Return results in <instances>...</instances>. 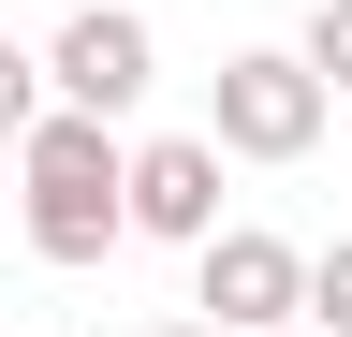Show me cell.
<instances>
[{
	"mask_svg": "<svg viewBox=\"0 0 352 337\" xmlns=\"http://www.w3.org/2000/svg\"><path fill=\"white\" fill-rule=\"evenodd\" d=\"M323 73H308L294 45H235V59H220L206 73V147L220 161H264V176H279V161H308V147H323Z\"/></svg>",
	"mask_w": 352,
	"mask_h": 337,
	"instance_id": "2",
	"label": "cell"
},
{
	"mask_svg": "<svg viewBox=\"0 0 352 337\" xmlns=\"http://www.w3.org/2000/svg\"><path fill=\"white\" fill-rule=\"evenodd\" d=\"M206 220H220V147H206V132H147V147H118V235L191 249Z\"/></svg>",
	"mask_w": 352,
	"mask_h": 337,
	"instance_id": "5",
	"label": "cell"
},
{
	"mask_svg": "<svg viewBox=\"0 0 352 337\" xmlns=\"http://www.w3.org/2000/svg\"><path fill=\"white\" fill-rule=\"evenodd\" d=\"M0 235H15V220H0Z\"/></svg>",
	"mask_w": 352,
	"mask_h": 337,
	"instance_id": "11",
	"label": "cell"
},
{
	"mask_svg": "<svg viewBox=\"0 0 352 337\" xmlns=\"http://www.w3.org/2000/svg\"><path fill=\"white\" fill-rule=\"evenodd\" d=\"M147 337H220V323H147Z\"/></svg>",
	"mask_w": 352,
	"mask_h": 337,
	"instance_id": "10",
	"label": "cell"
},
{
	"mask_svg": "<svg viewBox=\"0 0 352 337\" xmlns=\"http://www.w3.org/2000/svg\"><path fill=\"white\" fill-rule=\"evenodd\" d=\"M118 117H74V103H44L30 117V132L15 147H0V161H15V191H0V220H15V249H44V264H103V249H118Z\"/></svg>",
	"mask_w": 352,
	"mask_h": 337,
	"instance_id": "1",
	"label": "cell"
},
{
	"mask_svg": "<svg viewBox=\"0 0 352 337\" xmlns=\"http://www.w3.org/2000/svg\"><path fill=\"white\" fill-rule=\"evenodd\" d=\"M294 59L323 73V103H352V0H308V30H294Z\"/></svg>",
	"mask_w": 352,
	"mask_h": 337,
	"instance_id": "6",
	"label": "cell"
},
{
	"mask_svg": "<svg viewBox=\"0 0 352 337\" xmlns=\"http://www.w3.org/2000/svg\"><path fill=\"white\" fill-rule=\"evenodd\" d=\"M30 59H44V103H74V117H132L162 89V30L132 15V0H74Z\"/></svg>",
	"mask_w": 352,
	"mask_h": 337,
	"instance_id": "3",
	"label": "cell"
},
{
	"mask_svg": "<svg viewBox=\"0 0 352 337\" xmlns=\"http://www.w3.org/2000/svg\"><path fill=\"white\" fill-rule=\"evenodd\" d=\"M308 323L352 337V235H338V249H308Z\"/></svg>",
	"mask_w": 352,
	"mask_h": 337,
	"instance_id": "8",
	"label": "cell"
},
{
	"mask_svg": "<svg viewBox=\"0 0 352 337\" xmlns=\"http://www.w3.org/2000/svg\"><path fill=\"white\" fill-rule=\"evenodd\" d=\"M294 308H308V249L294 235H264V220H206L191 235V323L264 337V323H294Z\"/></svg>",
	"mask_w": 352,
	"mask_h": 337,
	"instance_id": "4",
	"label": "cell"
},
{
	"mask_svg": "<svg viewBox=\"0 0 352 337\" xmlns=\"http://www.w3.org/2000/svg\"><path fill=\"white\" fill-rule=\"evenodd\" d=\"M30 117H44V59L15 45V30H0V147H15V132H30Z\"/></svg>",
	"mask_w": 352,
	"mask_h": 337,
	"instance_id": "7",
	"label": "cell"
},
{
	"mask_svg": "<svg viewBox=\"0 0 352 337\" xmlns=\"http://www.w3.org/2000/svg\"><path fill=\"white\" fill-rule=\"evenodd\" d=\"M264 337H323V323H308V308H294V323H264Z\"/></svg>",
	"mask_w": 352,
	"mask_h": 337,
	"instance_id": "9",
	"label": "cell"
}]
</instances>
